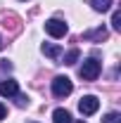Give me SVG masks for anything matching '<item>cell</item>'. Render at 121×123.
Masks as SVG:
<instances>
[{
	"label": "cell",
	"mask_w": 121,
	"mask_h": 123,
	"mask_svg": "<svg viewBox=\"0 0 121 123\" xmlns=\"http://www.w3.org/2000/svg\"><path fill=\"white\" fill-rule=\"evenodd\" d=\"M100 71H102V64L97 59H86L81 64V78L83 80H95L100 76Z\"/></svg>",
	"instance_id": "6da1fadb"
},
{
	"label": "cell",
	"mask_w": 121,
	"mask_h": 123,
	"mask_svg": "<svg viewBox=\"0 0 121 123\" xmlns=\"http://www.w3.org/2000/svg\"><path fill=\"white\" fill-rule=\"evenodd\" d=\"M71 90H74V83L67 76H57L52 80V95L55 97H67V95H71Z\"/></svg>",
	"instance_id": "7a4b0ae2"
},
{
	"label": "cell",
	"mask_w": 121,
	"mask_h": 123,
	"mask_svg": "<svg viewBox=\"0 0 121 123\" xmlns=\"http://www.w3.org/2000/svg\"><path fill=\"white\" fill-rule=\"evenodd\" d=\"M97 109H100V99H97L95 95H86V97H81V102H78V111H81L83 116H93Z\"/></svg>",
	"instance_id": "3957f363"
},
{
	"label": "cell",
	"mask_w": 121,
	"mask_h": 123,
	"mask_svg": "<svg viewBox=\"0 0 121 123\" xmlns=\"http://www.w3.org/2000/svg\"><path fill=\"white\" fill-rule=\"evenodd\" d=\"M45 31L52 36V38H64L69 29H67V24L60 21V19H50V21H45Z\"/></svg>",
	"instance_id": "277c9868"
},
{
	"label": "cell",
	"mask_w": 121,
	"mask_h": 123,
	"mask_svg": "<svg viewBox=\"0 0 121 123\" xmlns=\"http://www.w3.org/2000/svg\"><path fill=\"white\" fill-rule=\"evenodd\" d=\"M0 95H2V97H17V95H19L17 80H2V83H0Z\"/></svg>",
	"instance_id": "5b68a950"
},
{
	"label": "cell",
	"mask_w": 121,
	"mask_h": 123,
	"mask_svg": "<svg viewBox=\"0 0 121 123\" xmlns=\"http://www.w3.org/2000/svg\"><path fill=\"white\" fill-rule=\"evenodd\" d=\"M83 38H86V40H95V43H102V40L107 38V29L100 26V29H95V31H86Z\"/></svg>",
	"instance_id": "8992f818"
},
{
	"label": "cell",
	"mask_w": 121,
	"mask_h": 123,
	"mask_svg": "<svg viewBox=\"0 0 121 123\" xmlns=\"http://www.w3.org/2000/svg\"><path fill=\"white\" fill-rule=\"evenodd\" d=\"M52 121L55 123H71V114L67 109H55L52 111Z\"/></svg>",
	"instance_id": "52a82bcc"
},
{
	"label": "cell",
	"mask_w": 121,
	"mask_h": 123,
	"mask_svg": "<svg viewBox=\"0 0 121 123\" xmlns=\"http://www.w3.org/2000/svg\"><path fill=\"white\" fill-rule=\"evenodd\" d=\"M43 52H45L50 59H57L62 55V47L57 45V43H45V45H43Z\"/></svg>",
	"instance_id": "ba28073f"
},
{
	"label": "cell",
	"mask_w": 121,
	"mask_h": 123,
	"mask_svg": "<svg viewBox=\"0 0 121 123\" xmlns=\"http://www.w3.org/2000/svg\"><path fill=\"white\" fill-rule=\"evenodd\" d=\"M2 26H5V29H10L12 33H19V29H21V26H19V17L7 14V17H5V24H2Z\"/></svg>",
	"instance_id": "9c48e42d"
},
{
	"label": "cell",
	"mask_w": 121,
	"mask_h": 123,
	"mask_svg": "<svg viewBox=\"0 0 121 123\" xmlns=\"http://www.w3.org/2000/svg\"><path fill=\"white\" fill-rule=\"evenodd\" d=\"M93 7L97 10V12H107L109 7H112V0H90Z\"/></svg>",
	"instance_id": "30bf717a"
},
{
	"label": "cell",
	"mask_w": 121,
	"mask_h": 123,
	"mask_svg": "<svg viewBox=\"0 0 121 123\" xmlns=\"http://www.w3.org/2000/svg\"><path fill=\"white\" fill-rule=\"evenodd\" d=\"M78 57H81V52L74 47V50H69V52L64 55V64H76V62H78Z\"/></svg>",
	"instance_id": "8fae6325"
},
{
	"label": "cell",
	"mask_w": 121,
	"mask_h": 123,
	"mask_svg": "<svg viewBox=\"0 0 121 123\" xmlns=\"http://www.w3.org/2000/svg\"><path fill=\"white\" fill-rule=\"evenodd\" d=\"M112 26H114L116 31H121V12H119V10L112 14Z\"/></svg>",
	"instance_id": "7c38bea8"
},
{
	"label": "cell",
	"mask_w": 121,
	"mask_h": 123,
	"mask_svg": "<svg viewBox=\"0 0 121 123\" xmlns=\"http://www.w3.org/2000/svg\"><path fill=\"white\" fill-rule=\"evenodd\" d=\"M116 118H119V114H107L102 121H105V123H116Z\"/></svg>",
	"instance_id": "4fadbf2b"
},
{
	"label": "cell",
	"mask_w": 121,
	"mask_h": 123,
	"mask_svg": "<svg viewBox=\"0 0 121 123\" xmlns=\"http://www.w3.org/2000/svg\"><path fill=\"white\" fill-rule=\"evenodd\" d=\"M5 116H7V107H5V104H2V102H0V121H2V118H5Z\"/></svg>",
	"instance_id": "5bb4252c"
},
{
	"label": "cell",
	"mask_w": 121,
	"mask_h": 123,
	"mask_svg": "<svg viewBox=\"0 0 121 123\" xmlns=\"http://www.w3.org/2000/svg\"><path fill=\"white\" fill-rule=\"evenodd\" d=\"M2 47H5V40H2V36H0V50H2Z\"/></svg>",
	"instance_id": "9a60e30c"
},
{
	"label": "cell",
	"mask_w": 121,
	"mask_h": 123,
	"mask_svg": "<svg viewBox=\"0 0 121 123\" xmlns=\"http://www.w3.org/2000/svg\"><path fill=\"white\" fill-rule=\"evenodd\" d=\"M78 123H86V121H78Z\"/></svg>",
	"instance_id": "2e32d148"
}]
</instances>
